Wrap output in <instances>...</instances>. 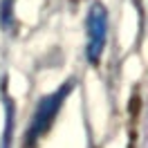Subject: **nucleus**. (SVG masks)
Instances as JSON below:
<instances>
[{
  "label": "nucleus",
  "mask_w": 148,
  "mask_h": 148,
  "mask_svg": "<svg viewBox=\"0 0 148 148\" xmlns=\"http://www.w3.org/2000/svg\"><path fill=\"white\" fill-rule=\"evenodd\" d=\"M106 40H108V11L101 2H92L85 18V56L92 65L101 61Z\"/></svg>",
  "instance_id": "nucleus-2"
},
{
  "label": "nucleus",
  "mask_w": 148,
  "mask_h": 148,
  "mask_svg": "<svg viewBox=\"0 0 148 148\" xmlns=\"http://www.w3.org/2000/svg\"><path fill=\"white\" fill-rule=\"evenodd\" d=\"M72 88H74V81H65L58 90H54L52 94H47V97H43V99L38 101L36 110L32 114V121H29L27 135H25V137H27L25 139L27 148H34L38 139L52 128L56 114H58V110L63 108V103H65V99H67V94L72 92Z\"/></svg>",
  "instance_id": "nucleus-1"
},
{
  "label": "nucleus",
  "mask_w": 148,
  "mask_h": 148,
  "mask_svg": "<svg viewBox=\"0 0 148 148\" xmlns=\"http://www.w3.org/2000/svg\"><path fill=\"white\" fill-rule=\"evenodd\" d=\"M14 0H2V7H0V25L2 29H11L14 27Z\"/></svg>",
  "instance_id": "nucleus-3"
},
{
  "label": "nucleus",
  "mask_w": 148,
  "mask_h": 148,
  "mask_svg": "<svg viewBox=\"0 0 148 148\" xmlns=\"http://www.w3.org/2000/svg\"><path fill=\"white\" fill-rule=\"evenodd\" d=\"M5 108H7V130H5V135H2V148H9L11 144V130H14V106H11L9 99H5Z\"/></svg>",
  "instance_id": "nucleus-4"
}]
</instances>
